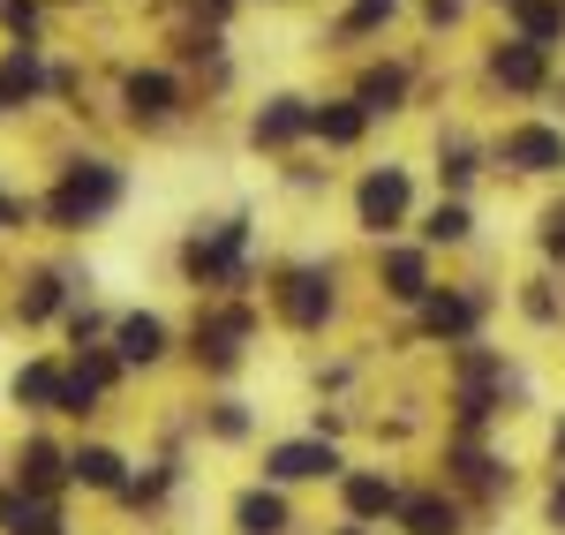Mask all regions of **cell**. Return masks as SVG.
Here are the masks:
<instances>
[{
    "label": "cell",
    "mask_w": 565,
    "mask_h": 535,
    "mask_svg": "<svg viewBox=\"0 0 565 535\" xmlns=\"http://www.w3.org/2000/svg\"><path fill=\"white\" fill-rule=\"evenodd\" d=\"M23 483H31V491H53V483H61V452L53 446H23Z\"/></svg>",
    "instance_id": "44dd1931"
},
{
    "label": "cell",
    "mask_w": 565,
    "mask_h": 535,
    "mask_svg": "<svg viewBox=\"0 0 565 535\" xmlns=\"http://www.w3.org/2000/svg\"><path fill=\"white\" fill-rule=\"evenodd\" d=\"M399 521H407V535H460V513L445 497H407Z\"/></svg>",
    "instance_id": "5bb4252c"
},
{
    "label": "cell",
    "mask_w": 565,
    "mask_h": 535,
    "mask_svg": "<svg viewBox=\"0 0 565 535\" xmlns=\"http://www.w3.org/2000/svg\"><path fill=\"white\" fill-rule=\"evenodd\" d=\"M362 121H370L362 106H317V114H309V129L324 136V143H354V136H362Z\"/></svg>",
    "instance_id": "d6986e66"
},
{
    "label": "cell",
    "mask_w": 565,
    "mask_h": 535,
    "mask_svg": "<svg viewBox=\"0 0 565 535\" xmlns=\"http://www.w3.org/2000/svg\"><path fill=\"white\" fill-rule=\"evenodd\" d=\"M23 220V204H8V196H0V226H15Z\"/></svg>",
    "instance_id": "f546056e"
},
{
    "label": "cell",
    "mask_w": 565,
    "mask_h": 535,
    "mask_svg": "<svg viewBox=\"0 0 565 535\" xmlns=\"http://www.w3.org/2000/svg\"><path fill=\"white\" fill-rule=\"evenodd\" d=\"M399 90H407V76H399V68H377V76L362 84V98H354V106H362V114H385Z\"/></svg>",
    "instance_id": "7402d4cb"
},
{
    "label": "cell",
    "mask_w": 565,
    "mask_h": 535,
    "mask_svg": "<svg viewBox=\"0 0 565 535\" xmlns=\"http://www.w3.org/2000/svg\"><path fill=\"white\" fill-rule=\"evenodd\" d=\"M558 452H565V422H558Z\"/></svg>",
    "instance_id": "1f68e13d"
},
{
    "label": "cell",
    "mask_w": 565,
    "mask_h": 535,
    "mask_svg": "<svg viewBox=\"0 0 565 535\" xmlns=\"http://www.w3.org/2000/svg\"><path fill=\"white\" fill-rule=\"evenodd\" d=\"M498 84L505 90H535L543 84V45H505V53H498Z\"/></svg>",
    "instance_id": "4fadbf2b"
},
{
    "label": "cell",
    "mask_w": 565,
    "mask_h": 535,
    "mask_svg": "<svg viewBox=\"0 0 565 535\" xmlns=\"http://www.w3.org/2000/svg\"><path fill=\"white\" fill-rule=\"evenodd\" d=\"M505 8L521 15V39H527V45L565 39V0H505Z\"/></svg>",
    "instance_id": "ba28073f"
},
{
    "label": "cell",
    "mask_w": 565,
    "mask_h": 535,
    "mask_svg": "<svg viewBox=\"0 0 565 535\" xmlns=\"http://www.w3.org/2000/svg\"><path fill=\"white\" fill-rule=\"evenodd\" d=\"M309 129V106L302 98H271L257 114V143H295V136Z\"/></svg>",
    "instance_id": "30bf717a"
},
{
    "label": "cell",
    "mask_w": 565,
    "mask_h": 535,
    "mask_svg": "<svg viewBox=\"0 0 565 535\" xmlns=\"http://www.w3.org/2000/svg\"><path fill=\"white\" fill-rule=\"evenodd\" d=\"M392 8H399V0H354V8H348V31H377Z\"/></svg>",
    "instance_id": "484cf974"
},
{
    "label": "cell",
    "mask_w": 565,
    "mask_h": 535,
    "mask_svg": "<svg viewBox=\"0 0 565 535\" xmlns=\"http://www.w3.org/2000/svg\"><path fill=\"white\" fill-rule=\"evenodd\" d=\"M212 8H226V0H212Z\"/></svg>",
    "instance_id": "d6a6232c"
},
{
    "label": "cell",
    "mask_w": 565,
    "mask_h": 535,
    "mask_svg": "<svg viewBox=\"0 0 565 535\" xmlns=\"http://www.w3.org/2000/svg\"><path fill=\"white\" fill-rule=\"evenodd\" d=\"M15 400H31V407H61V377H53L45 362H31V370L15 377Z\"/></svg>",
    "instance_id": "ffe728a7"
},
{
    "label": "cell",
    "mask_w": 565,
    "mask_h": 535,
    "mask_svg": "<svg viewBox=\"0 0 565 535\" xmlns=\"http://www.w3.org/2000/svg\"><path fill=\"white\" fill-rule=\"evenodd\" d=\"M167 355V324L159 317H121V362H159Z\"/></svg>",
    "instance_id": "7c38bea8"
},
{
    "label": "cell",
    "mask_w": 565,
    "mask_h": 535,
    "mask_svg": "<svg viewBox=\"0 0 565 535\" xmlns=\"http://www.w3.org/2000/svg\"><path fill=\"white\" fill-rule=\"evenodd\" d=\"M543 242H551V257H565V212H551V226H543Z\"/></svg>",
    "instance_id": "f1b7e54d"
},
{
    "label": "cell",
    "mask_w": 565,
    "mask_h": 535,
    "mask_svg": "<svg viewBox=\"0 0 565 535\" xmlns=\"http://www.w3.org/2000/svg\"><path fill=\"white\" fill-rule=\"evenodd\" d=\"M8 535H61V513L53 505H15L8 513Z\"/></svg>",
    "instance_id": "cb8c5ba5"
},
{
    "label": "cell",
    "mask_w": 565,
    "mask_h": 535,
    "mask_svg": "<svg viewBox=\"0 0 565 535\" xmlns=\"http://www.w3.org/2000/svg\"><path fill=\"white\" fill-rule=\"evenodd\" d=\"M399 212H407V174L399 167H385V174H370L362 181V226H399Z\"/></svg>",
    "instance_id": "3957f363"
},
{
    "label": "cell",
    "mask_w": 565,
    "mask_h": 535,
    "mask_svg": "<svg viewBox=\"0 0 565 535\" xmlns=\"http://www.w3.org/2000/svg\"><path fill=\"white\" fill-rule=\"evenodd\" d=\"M505 159L527 167V174H551V167H565V136L558 129H513L505 136Z\"/></svg>",
    "instance_id": "8992f818"
},
{
    "label": "cell",
    "mask_w": 565,
    "mask_h": 535,
    "mask_svg": "<svg viewBox=\"0 0 565 535\" xmlns=\"http://www.w3.org/2000/svg\"><path fill=\"white\" fill-rule=\"evenodd\" d=\"M234 521H242V535H279L287 528V505H279L271 491H249L242 505H234Z\"/></svg>",
    "instance_id": "e0dca14e"
},
{
    "label": "cell",
    "mask_w": 565,
    "mask_h": 535,
    "mask_svg": "<svg viewBox=\"0 0 565 535\" xmlns=\"http://www.w3.org/2000/svg\"><path fill=\"white\" fill-rule=\"evenodd\" d=\"M234 257H242V220L218 226L212 242H196V249H189V271H196V279H234Z\"/></svg>",
    "instance_id": "52a82bcc"
},
{
    "label": "cell",
    "mask_w": 565,
    "mask_h": 535,
    "mask_svg": "<svg viewBox=\"0 0 565 535\" xmlns=\"http://www.w3.org/2000/svg\"><path fill=\"white\" fill-rule=\"evenodd\" d=\"M174 76H159V68H143V76H129V106H136V121H159V114H174Z\"/></svg>",
    "instance_id": "9c48e42d"
},
{
    "label": "cell",
    "mask_w": 565,
    "mask_h": 535,
    "mask_svg": "<svg viewBox=\"0 0 565 535\" xmlns=\"http://www.w3.org/2000/svg\"><path fill=\"white\" fill-rule=\"evenodd\" d=\"M90 400H98V385H84V377H61V415H90Z\"/></svg>",
    "instance_id": "4316f807"
},
{
    "label": "cell",
    "mask_w": 565,
    "mask_h": 535,
    "mask_svg": "<svg viewBox=\"0 0 565 535\" xmlns=\"http://www.w3.org/2000/svg\"><path fill=\"white\" fill-rule=\"evenodd\" d=\"M45 90V61H39V45H15L8 61H0V106H31Z\"/></svg>",
    "instance_id": "5b68a950"
},
{
    "label": "cell",
    "mask_w": 565,
    "mask_h": 535,
    "mask_svg": "<svg viewBox=\"0 0 565 535\" xmlns=\"http://www.w3.org/2000/svg\"><path fill=\"white\" fill-rule=\"evenodd\" d=\"M468 226H476V220H468V204H437L423 234H430V242H468Z\"/></svg>",
    "instance_id": "603a6c76"
},
{
    "label": "cell",
    "mask_w": 565,
    "mask_h": 535,
    "mask_svg": "<svg viewBox=\"0 0 565 535\" xmlns=\"http://www.w3.org/2000/svg\"><path fill=\"white\" fill-rule=\"evenodd\" d=\"M399 497H392L385 475H348V513H362V521H377V513H392Z\"/></svg>",
    "instance_id": "ac0fdd59"
},
{
    "label": "cell",
    "mask_w": 565,
    "mask_h": 535,
    "mask_svg": "<svg viewBox=\"0 0 565 535\" xmlns=\"http://www.w3.org/2000/svg\"><path fill=\"white\" fill-rule=\"evenodd\" d=\"M114 370H121V362H114V355H84V370H76V377H84V385H98V393H106V385H114Z\"/></svg>",
    "instance_id": "83f0119b"
},
{
    "label": "cell",
    "mask_w": 565,
    "mask_h": 535,
    "mask_svg": "<svg viewBox=\"0 0 565 535\" xmlns=\"http://www.w3.org/2000/svg\"><path fill=\"white\" fill-rule=\"evenodd\" d=\"M279 483H302V475H332L340 468V452L324 446V438H302V446H271V460H264Z\"/></svg>",
    "instance_id": "277c9868"
},
{
    "label": "cell",
    "mask_w": 565,
    "mask_h": 535,
    "mask_svg": "<svg viewBox=\"0 0 565 535\" xmlns=\"http://www.w3.org/2000/svg\"><path fill=\"white\" fill-rule=\"evenodd\" d=\"M551 521H558V528H565V491H558V497H551Z\"/></svg>",
    "instance_id": "4dcf8cb0"
},
{
    "label": "cell",
    "mask_w": 565,
    "mask_h": 535,
    "mask_svg": "<svg viewBox=\"0 0 565 535\" xmlns=\"http://www.w3.org/2000/svg\"><path fill=\"white\" fill-rule=\"evenodd\" d=\"M68 475L76 483H90V491H121V452H106V446H90L68 460Z\"/></svg>",
    "instance_id": "2e32d148"
},
{
    "label": "cell",
    "mask_w": 565,
    "mask_h": 535,
    "mask_svg": "<svg viewBox=\"0 0 565 535\" xmlns=\"http://www.w3.org/2000/svg\"><path fill=\"white\" fill-rule=\"evenodd\" d=\"M53 310H61V279L45 271V279H31V295H23V317L39 324V317H53Z\"/></svg>",
    "instance_id": "d4e9b609"
},
{
    "label": "cell",
    "mask_w": 565,
    "mask_h": 535,
    "mask_svg": "<svg viewBox=\"0 0 565 535\" xmlns=\"http://www.w3.org/2000/svg\"><path fill=\"white\" fill-rule=\"evenodd\" d=\"M279 310H287V324H324V310H332V279L324 271H287L279 279Z\"/></svg>",
    "instance_id": "7a4b0ae2"
},
{
    "label": "cell",
    "mask_w": 565,
    "mask_h": 535,
    "mask_svg": "<svg viewBox=\"0 0 565 535\" xmlns=\"http://www.w3.org/2000/svg\"><path fill=\"white\" fill-rule=\"evenodd\" d=\"M476 310H482V302H468V295H437L423 324H430L437 340H460V332H476Z\"/></svg>",
    "instance_id": "9a60e30c"
},
{
    "label": "cell",
    "mask_w": 565,
    "mask_h": 535,
    "mask_svg": "<svg viewBox=\"0 0 565 535\" xmlns=\"http://www.w3.org/2000/svg\"><path fill=\"white\" fill-rule=\"evenodd\" d=\"M385 295H399V302H423L430 295V271H423L415 249H392L385 257Z\"/></svg>",
    "instance_id": "8fae6325"
},
{
    "label": "cell",
    "mask_w": 565,
    "mask_h": 535,
    "mask_svg": "<svg viewBox=\"0 0 565 535\" xmlns=\"http://www.w3.org/2000/svg\"><path fill=\"white\" fill-rule=\"evenodd\" d=\"M114 204H121V174H114V167H98V159L68 167V174H61V189L45 196L53 226H84V220H98V212H114Z\"/></svg>",
    "instance_id": "6da1fadb"
}]
</instances>
